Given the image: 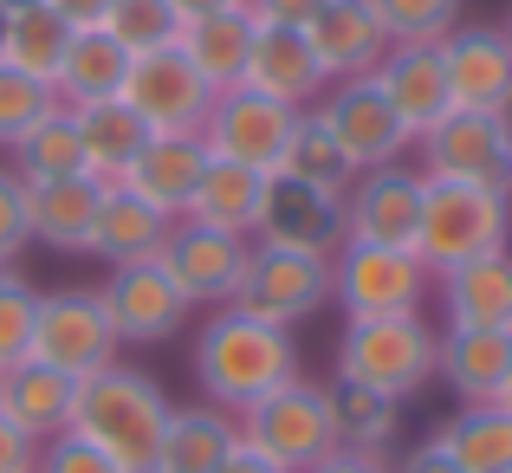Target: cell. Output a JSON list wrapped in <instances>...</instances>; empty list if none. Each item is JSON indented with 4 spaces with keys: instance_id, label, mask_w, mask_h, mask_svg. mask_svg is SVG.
Masks as SVG:
<instances>
[{
    "instance_id": "cell-1",
    "label": "cell",
    "mask_w": 512,
    "mask_h": 473,
    "mask_svg": "<svg viewBox=\"0 0 512 473\" xmlns=\"http://www.w3.org/2000/svg\"><path fill=\"white\" fill-rule=\"evenodd\" d=\"M292 376H299V344L286 324H266L240 305H214V318L195 337V383L214 409L240 415Z\"/></svg>"
},
{
    "instance_id": "cell-2",
    "label": "cell",
    "mask_w": 512,
    "mask_h": 473,
    "mask_svg": "<svg viewBox=\"0 0 512 473\" xmlns=\"http://www.w3.org/2000/svg\"><path fill=\"white\" fill-rule=\"evenodd\" d=\"M169 409H175V402L163 396V383H156L150 370L111 363V370H98V376H85V383H78L72 435L91 441L98 454H111L124 473H150Z\"/></svg>"
},
{
    "instance_id": "cell-3",
    "label": "cell",
    "mask_w": 512,
    "mask_h": 473,
    "mask_svg": "<svg viewBox=\"0 0 512 473\" xmlns=\"http://www.w3.org/2000/svg\"><path fill=\"white\" fill-rule=\"evenodd\" d=\"M435 324L422 312L402 318H344L338 337V383L376 389L389 402H409L435 383Z\"/></svg>"
},
{
    "instance_id": "cell-4",
    "label": "cell",
    "mask_w": 512,
    "mask_h": 473,
    "mask_svg": "<svg viewBox=\"0 0 512 473\" xmlns=\"http://www.w3.org/2000/svg\"><path fill=\"white\" fill-rule=\"evenodd\" d=\"M493 247H512V195L480 182H428L422 188V227H415V260L428 273L480 260Z\"/></svg>"
},
{
    "instance_id": "cell-5",
    "label": "cell",
    "mask_w": 512,
    "mask_h": 473,
    "mask_svg": "<svg viewBox=\"0 0 512 473\" xmlns=\"http://www.w3.org/2000/svg\"><path fill=\"white\" fill-rule=\"evenodd\" d=\"M240 441L260 448L266 461H279L286 473H312L338 448V428H331V396L318 383H305V370L292 383H279L273 396H260L253 409H240Z\"/></svg>"
},
{
    "instance_id": "cell-6",
    "label": "cell",
    "mask_w": 512,
    "mask_h": 473,
    "mask_svg": "<svg viewBox=\"0 0 512 473\" xmlns=\"http://www.w3.org/2000/svg\"><path fill=\"white\" fill-rule=\"evenodd\" d=\"M428 292H435V273H428L409 247L344 240V247L331 253V299L344 305V318H402V312H422Z\"/></svg>"
},
{
    "instance_id": "cell-7",
    "label": "cell",
    "mask_w": 512,
    "mask_h": 473,
    "mask_svg": "<svg viewBox=\"0 0 512 473\" xmlns=\"http://www.w3.org/2000/svg\"><path fill=\"white\" fill-rule=\"evenodd\" d=\"M117 331L104 312L98 286H65V292H39V318H33V363L65 376H98L117 363Z\"/></svg>"
},
{
    "instance_id": "cell-8",
    "label": "cell",
    "mask_w": 512,
    "mask_h": 473,
    "mask_svg": "<svg viewBox=\"0 0 512 473\" xmlns=\"http://www.w3.org/2000/svg\"><path fill=\"white\" fill-rule=\"evenodd\" d=\"M299 104H279L266 98V91H221L208 111V124H201V143H208V156H227V162H247V169L260 175H279L286 169V150L292 137H299Z\"/></svg>"
},
{
    "instance_id": "cell-9",
    "label": "cell",
    "mask_w": 512,
    "mask_h": 473,
    "mask_svg": "<svg viewBox=\"0 0 512 473\" xmlns=\"http://www.w3.org/2000/svg\"><path fill=\"white\" fill-rule=\"evenodd\" d=\"M227 305H240V312L292 331V324H305L312 312L331 305V260H318V253H286V247H260V240H253L247 266H240V286H234Z\"/></svg>"
},
{
    "instance_id": "cell-10",
    "label": "cell",
    "mask_w": 512,
    "mask_h": 473,
    "mask_svg": "<svg viewBox=\"0 0 512 473\" xmlns=\"http://www.w3.org/2000/svg\"><path fill=\"white\" fill-rule=\"evenodd\" d=\"M117 98L150 124V137H195L214 111V91L201 85V72L182 59V46H150L130 59V78Z\"/></svg>"
},
{
    "instance_id": "cell-11",
    "label": "cell",
    "mask_w": 512,
    "mask_h": 473,
    "mask_svg": "<svg viewBox=\"0 0 512 473\" xmlns=\"http://www.w3.org/2000/svg\"><path fill=\"white\" fill-rule=\"evenodd\" d=\"M428 182H480L512 195V130L493 111H448L428 137H415Z\"/></svg>"
},
{
    "instance_id": "cell-12",
    "label": "cell",
    "mask_w": 512,
    "mask_h": 473,
    "mask_svg": "<svg viewBox=\"0 0 512 473\" xmlns=\"http://www.w3.org/2000/svg\"><path fill=\"white\" fill-rule=\"evenodd\" d=\"M98 299H104V312H111L117 344H169V337L188 324V312H195V305L182 299V286L169 279L163 260L111 266V279L98 286Z\"/></svg>"
},
{
    "instance_id": "cell-13",
    "label": "cell",
    "mask_w": 512,
    "mask_h": 473,
    "mask_svg": "<svg viewBox=\"0 0 512 473\" xmlns=\"http://www.w3.org/2000/svg\"><path fill=\"white\" fill-rule=\"evenodd\" d=\"M253 240L260 247H286V253H331L344 247V201L325 195V188H305L299 175H266L260 195V221H253Z\"/></svg>"
},
{
    "instance_id": "cell-14",
    "label": "cell",
    "mask_w": 512,
    "mask_h": 473,
    "mask_svg": "<svg viewBox=\"0 0 512 473\" xmlns=\"http://www.w3.org/2000/svg\"><path fill=\"white\" fill-rule=\"evenodd\" d=\"M422 188H428V175L409 169V162L363 169L357 188L344 195V240H370V247H409V253H415V227H422Z\"/></svg>"
},
{
    "instance_id": "cell-15",
    "label": "cell",
    "mask_w": 512,
    "mask_h": 473,
    "mask_svg": "<svg viewBox=\"0 0 512 473\" xmlns=\"http://www.w3.org/2000/svg\"><path fill=\"white\" fill-rule=\"evenodd\" d=\"M312 117L331 130V137L344 143V156L357 162V169H383V162H402L409 150V130L396 124V111L383 104V91L370 85V78H338V85L318 91Z\"/></svg>"
},
{
    "instance_id": "cell-16",
    "label": "cell",
    "mask_w": 512,
    "mask_h": 473,
    "mask_svg": "<svg viewBox=\"0 0 512 473\" xmlns=\"http://www.w3.org/2000/svg\"><path fill=\"white\" fill-rule=\"evenodd\" d=\"M253 240L221 234V227H201V221H169V240L156 260L169 266V279L182 286L188 305H227L240 286V266H247Z\"/></svg>"
},
{
    "instance_id": "cell-17",
    "label": "cell",
    "mask_w": 512,
    "mask_h": 473,
    "mask_svg": "<svg viewBox=\"0 0 512 473\" xmlns=\"http://www.w3.org/2000/svg\"><path fill=\"white\" fill-rule=\"evenodd\" d=\"M299 33H305V46H312L325 85H338V78H370L376 65H383V52L396 46L383 13H376L370 0H325Z\"/></svg>"
},
{
    "instance_id": "cell-18",
    "label": "cell",
    "mask_w": 512,
    "mask_h": 473,
    "mask_svg": "<svg viewBox=\"0 0 512 473\" xmlns=\"http://www.w3.org/2000/svg\"><path fill=\"white\" fill-rule=\"evenodd\" d=\"M441 72H448L454 111H493L512 104V39L506 26H454L441 39Z\"/></svg>"
},
{
    "instance_id": "cell-19",
    "label": "cell",
    "mask_w": 512,
    "mask_h": 473,
    "mask_svg": "<svg viewBox=\"0 0 512 473\" xmlns=\"http://www.w3.org/2000/svg\"><path fill=\"white\" fill-rule=\"evenodd\" d=\"M370 85L383 91V104L396 111V124L409 137H428L441 117L454 111V91H448V72H441V39L435 46H389L383 65L370 72Z\"/></svg>"
},
{
    "instance_id": "cell-20",
    "label": "cell",
    "mask_w": 512,
    "mask_h": 473,
    "mask_svg": "<svg viewBox=\"0 0 512 473\" xmlns=\"http://www.w3.org/2000/svg\"><path fill=\"white\" fill-rule=\"evenodd\" d=\"M240 85L266 91V98H279V104L312 111L318 91H325V72H318V59H312V46H305L299 26H253V52H247Z\"/></svg>"
},
{
    "instance_id": "cell-21",
    "label": "cell",
    "mask_w": 512,
    "mask_h": 473,
    "mask_svg": "<svg viewBox=\"0 0 512 473\" xmlns=\"http://www.w3.org/2000/svg\"><path fill=\"white\" fill-rule=\"evenodd\" d=\"M201 169H208V143H201V130H195V137H150L137 150V162L124 169V182H117V188H130V195L150 201L156 214L182 221V208H188V195H195Z\"/></svg>"
},
{
    "instance_id": "cell-22",
    "label": "cell",
    "mask_w": 512,
    "mask_h": 473,
    "mask_svg": "<svg viewBox=\"0 0 512 473\" xmlns=\"http://www.w3.org/2000/svg\"><path fill=\"white\" fill-rule=\"evenodd\" d=\"M234 448H240V415L214 409V402H188V409H169L150 473H221Z\"/></svg>"
},
{
    "instance_id": "cell-23",
    "label": "cell",
    "mask_w": 512,
    "mask_h": 473,
    "mask_svg": "<svg viewBox=\"0 0 512 473\" xmlns=\"http://www.w3.org/2000/svg\"><path fill=\"white\" fill-rule=\"evenodd\" d=\"M435 286H441V305H448V324H467V331H512V247H493V253H480V260L454 266Z\"/></svg>"
},
{
    "instance_id": "cell-24",
    "label": "cell",
    "mask_w": 512,
    "mask_h": 473,
    "mask_svg": "<svg viewBox=\"0 0 512 473\" xmlns=\"http://www.w3.org/2000/svg\"><path fill=\"white\" fill-rule=\"evenodd\" d=\"M175 46H182V59L201 72V85H208L214 98H221V91H234L240 72H247V52H253V13H247V0L188 20L182 33H175Z\"/></svg>"
},
{
    "instance_id": "cell-25",
    "label": "cell",
    "mask_w": 512,
    "mask_h": 473,
    "mask_svg": "<svg viewBox=\"0 0 512 473\" xmlns=\"http://www.w3.org/2000/svg\"><path fill=\"white\" fill-rule=\"evenodd\" d=\"M72 409H78V376L65 370H46V363L26 357L20 370L0 376V415H13L33 441L72 435Z\"/></svg>"
},
{
    "instance_id": "cell-26",
    "label": "cell",
    "mask_w": 512,
    "mask_h": 473,
    "mask_svg": "<svg viewBox=\"0 0 512 473\" xmlns=\"http://www.w3.org/2000/svg\"><path fill=\"white\" fill-rule=\"evenodd\" d=\"M506 370H512V331H467V324H448V331L435 337V376L461 402H493V389H500Z\"/></svg>"
},
{
    "instance_id": "cell-27",
    "label": "cell",
    "mask_w": 512,
    "mask_h": 473,
    "mask_svg": "<svg viewBox=\"0 0 512 473\" xmlns=\"http://www.w3.org/2000/svg\"><path fill=\"white\" fill-rule=\"evenodd\" d=\"M78 117V143H85V175L104 188L124 182V169L137 162V150L150 143V124L130 111L124 98H91V104H72Z\"/></svg>"
},
{
    "instance_id": "cell-28",
    "label": "cell",
    "mask_w": 512,
    "mask_h": 473,
    "mask_svg": "<svg viewBox=\"0 0 512 473\" xmlns=\"http://www.w3.org/2000/svg\"><path fill=\"white\" fill-rule=\"evenodd\" d=\"M260 195H266V175L247 169V162H227V156H208L195 195H188L182 221H201V227H221V234H240L253 240V221H260Z\"/></svg>"
},
{
    "instance_id": "cell-29",
    "label": "cell",
    "mask_w": 512,
    "mask_h": 473,
    "mask_svg": "<svg viewBox=\"0 0 512 473\" xmlns=\"http://www.w3.org/2000/svg\"><path fill=\"white\" fill-rule=\"evenodd\" d=\"M163 240H169V214H156L150 201H137L130 188H104L85 253H98V260H111V266H130V260H156Z\"/></svg>"
},
{
    "instance_id": "cell-30",
    "label": "cell",
    "mask_w": 512,
    "mask_h": 473,
    "mask_svg": "<svg viewBox=\"0 0 512 473\" xmlns=\"http://www.w3.org/2000/svg\"><path fill=\"white\" fill-rule=\"evenodd\" d=\"M98 201H104V182H91V175H65V182L26 188L33 240H46V247H59V253H85L91 221H98Z\"/></svg>"
},
{
    "instance_id": "cell-31",
    "label": "cell",
    "mask_w": 512,
    "mask_h": 473,
    "mask_svg": "<svg viewBox=\"0 0 512 473\" xmlns=\"http://www.w3.org/2000/svg\"><path fill=\"white\" fill-rule=\"evenodd\" d=\"M130 59H137V52H130L117 33H104V26H91V33H72V46H65V65H59V78H52V91H59V104L117 98V91H124V78H130Z\"/></svg>"
},
{
    "instance_id": "cell-32",
    "label": "cell",
    "mask_w": 512,
    "mask_h": 473,
    "mask_svg": "<svg viewBox=\"0 0 512 473\" xmlns=\"http://www.w3.org/2000/svg\"><path fill=\"white\" fill-rule=\"evenodd\" d=\"M428 441L454 454L467 473H512V415L500 402H461Z\"/></svg>"
},
{
    "instance_id": "cell-33",
    "label": "cell",
    "mask_w": 512,
    "mask_h": 473,
    "mask_svg": "<svg viewBox=\"0 0 512 473\" xmlns=\"http://www.w3.org/2000/svg\"><path fill=\"white\" fill-rule=\"evenodd\" d=\"M13 175H20L26 188L39 182H65V175H85V143H78V117L72 104H52L46 117H39L33 130H26L20 143H13Z\"/></svg>"
},
{
    "instance_id": "cell-34",
    "label": "cell",
    "mask_w": 512,
    "mask_h": 473,
    "mask_svg": "<svg viewBox=\"0 0 512 473\" xmlns=\"http://www.w3.org/2000/svg\"><path fill=\"white\" fill-rule=\"evenodd\" d=\"M331 428H338V448H363V454H383L389 441L402 435V402L376 396V389L357 383H331Z\"/></svg>"
},
{
    "instance_id": "cell-35",
    "label": "cell",
    "mask_w": 512,
    "mask_h": 473,
    "mask_svg": "<svg viewBox=\"0 0 512 473\" xmlns=\"http://www.w3.org/2000/svg\"><path fill=\"white\" fill-rule=\"evenodd\" d=\"M65 46H72V33H65V26L46 13V0H39V7H20V13H7L0 65H13V72L39 78V85H52V78H59V65H65Z\"/></svg>"
},
{
    "instance_id": "cell-36",
    "label": "cell",
    "mask_w": 512,
    "mask_h": 473,
    "mask_svg": "<svg viewBox=\"0 0 512 473\" xmlns=\"http://www.w3.org/2000/svg\"><path fill=\"white\" fill-rule=\"evenodd\" d=\"M286 175H299L305 188H325V195H338V201H344L350 188H357V175H363V169L344 156V143L331 137V130L318 124L312 111H305V117H299V137H292V150H286Z\"/></svg>"
},
{
    "instance_id": "cell-37",
    "label": "cell",
    "mask_w": 512,
    "mask_h": 473,
    "mask_svg": "<svg viewBox=\"0 0 512 473\" xmlns=\"http://www.w3.org/2000/svg\"><path fill=\"white\" fill-rule=\"evenodd\" d=\"M376 13H383L389 39L396 46H435V39H448L454 26H461V0H370Z\"/></svg>"
},
{
    "instance_id": "cell-38",
    "label": "cell",
    "mask_w": 512,
    "mask_h": 473,
    "mask_svg": "<svg viewBox=\"0 0 512 473\" xmlns=\"http://www.w3.org/2000/svg\"><path fill=\"white\" fill-rule=\"evenodd\" d=\"M52 104H59V91H52V85H39V78L0 65V150H13V143H20L26 130L52 111Z\"/></svg>"
},
{
    "instance_id": "cell-39",
    "label": "cell",
    "mask_w": 512,
    "mask_h": 473,
    "mask_svg": "<svg viewBox=\"0 0 512 473\" xmlns=\"http://www.w3.org/2000/svg\"><path fill=\"white\" fill-rule=\"evenodd\" d=\"M33 318H39V292L20 273H7L0 279V376L33 357Z\"/></svg>"
},
{
    "instance_id": "cell-40",
    "label": "cell",
    "mask_w": 512,
    "mask_h": 473,
    "mask_svg": "<svg viewBox=\"0 0 512 473\" xmlns=\"http://www.w3.org/2000/svg\"><path fill=\"white\" fill-rule=\"evenodd\" d=\"M104 33H117L130 52H150V46H175V13L163 0H111V20H104Z\"/></svg>"
},
{
    "instance_id": "cell-41",
    "label": "cell",
    "mask_w": 512,
    "mask_h": 473,
    "mask_svg": "<svg viewBox=\"0 0 512 473\" xmlns=\"http://www.w3.org/2000/svg\"><path fill=\"white\" fill-rule=\"evenodd\" d=\"M33 247V221H26V182L13 175V162H0V260H20Z\"/></svg>"
},
{
    "instance_id": "cell-42",
    "label": "cell",
    "mask_w": 512,
    "mask_h": 473,
    "mask_svg": "<svg viewBox=\"0 0 512 473\" xmlns=\"http://www.w3.org/2000/svg\"><path fill=\"white\" fill-rule=\"evenodd\" d=\"M39 473H124L111 461V454H98L91 441L78 435H52L46 448H39Z\"/></svg>"
},
{
    "instance_id": "cell-43",
    "label": "cell",
    "mask_w": 512,
    "mask_h": 473,
    "mask_svg": "<svg viewBox=\"0 0 512 473\" xmlns=\"http://www.w3.org/2000/svg\"><path fill=\"white\" fill-rule=\"evenodd\" d=\"M39 448L46 441H33L13 415H0V473H39Z\"/></svg>"
},
{
    "instance_id": "cell-44",
    "label": "cell",
    "mask_w": 512,
    "mask_h": 473,
    "mask_svg": "<svg viewBox=\"0 0 512 473\" xmlns=\"http://www.w3.org/2000/svg\"><path fill=\"white\" fill-rule=\"evenodd\" d=\"M46 13L65 26V33H91V26L111 20V0H46Z\"/></svg>"
},
{
    "instance_id": "cell-45",
    "label": "cell",
    "mask_w": 512,
    "mask_h": 473,
    "mask_svg": "<svg viewBox=\"0 0 512 473\" xmlns=\"http://www.w3.org/2000/svg\"><path fill=\"white\" fill-rule=\"evenodd\" d=\"M325 0H247L253 26H305Z\"/></svg>"
},
{
    "instance_id": "cell-46",
    "label": "cell",
    "mask_w": 512,
    "mask_h": 473,
    "mask_svg": "<svg viewBox=\"0 0 512 473\" xmlns=\"http://www.w3.org/2000/svg\"><path fill=\"white\" fill-rule=\"evenodd\" d=\"M312 473H396L389 467V454H363V448H331L325 461H318Z\"/></svg>"
},
{
    "instance_id": "cell-47",
    "label": "cell",
    "mask_w": 512,
    "mask_h": 473,
    "mask_svg": "<svg viewBox=\"0 0 512 473\" xmlns=\"http://www.w3.org/2000/svg\"><path fill=\"white\" fill-rule=\"evenodd\" d=\"M396 473H467V467L454 461V454H441L435 441H422V448H415V454H409V461H402Z\"/></svg>"
},
{
    "instance_id": "cell-48",
    "label": "cell",
    "mask_w": 512,
    "mask_h": 473,
    "mask_svg": "<svg viewBox=\"0 0 512 473\" xmlns=\"http://www.w3.org/2000/svg\"><path fill=\"white\" fill-rule=\"evenodd\" d=\"M221 473H286V467H279V461H266L260 448H247V441H240V448L221 461Z\"/></svg>"
},
{
    "instance_id": "cell-49",
    "label": "cell",
    "mask_w": 512,
    "mask_h": 473,
    "mask_svg": "<svg viewBox=\"0 0 512 473\" xmlns=\"http://www.w3.org/2000/svg\"><path fill=\"white\" fill-rule=\"evenodd\" d=\"M163 7L175 13V26H188V20H201V13H221V7H234V0H163Z\"/></svg>"
},
{
    "instance_id": "cell-50",
    "label": "cell",
    "mask_w": 512,
    "mask_h": 473,
    "mask_svg": "<svg viewBox=\"0 0 512 473\" xmlns=\"http://www.w3.org/2000/svg\"><path fill=\"white\" fill-rule=\"evenodd\" d=\"M493 402H500V409H506V415H512V370H506V376H500V389H493Z\"/></svg>"
},
{
    "instance_id": "cell-51",
    "label": "cell",
    "mask_w": 512,
    "mask_h": 473,
    "mask_svg": "<svg viewBox=\"0 0 512 473\" xmlns=\"http://www.w3.org/2000/svg\"><path fill=\"white\" fill-rule=\"evenodd\" d=\"M20 7H39V0H0V13H20Z\"/></svg>"
},
{
    "instance_id": "cell-52",
    "label": "cell",
    "mask_w": 512,
    "mask_h": 473,
    "mask_svg": "<svg viewBox=\"0 0 512 473\" xmlns=\"http://www.w3.org/2000/svg\"><path fill=\"white\" fill-rule=\"evenodd\" d=\"M0 39H7V13H0Z\"/></svg>"
},
{
    "instance_id": "cell-53",
    "label": "cell",
    "mask_w": 512,
    "mask_h": 473,
    "mask_svg": "<svg viewBox=\"0 0 512 473\" xmlns=\"http://www.w3.org/2000/svg\"><path fill=\"white\" fill-rule=\"evenodd\" d=\"M7 273H13V266H7V260H0V279H7Z\"/></svg>"
},
{
    "instance_id": "cell-54",
    "label": "cell",
    "mask_w": 512,
    "mask_h": 473,
    "mask_svg": "<svg viewBox=\"0 0 512 473\" xmlns=\"http://www.w3.org/2000/svg\"><path fill=\"white\" fill-rule=\"evenodd\" d=\"M506 39H512V20H506Z\"/></svg>"
}]
</instances>
